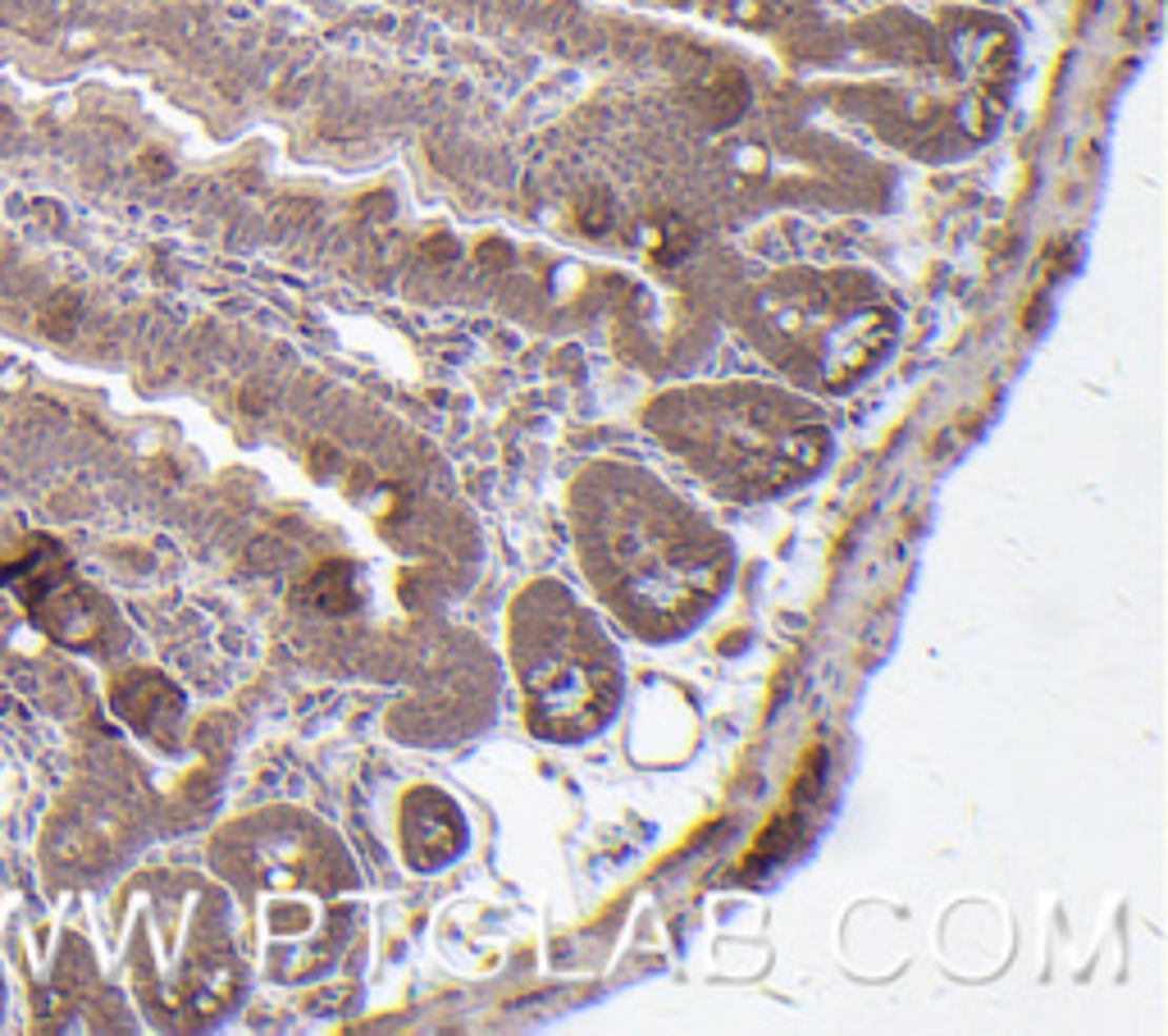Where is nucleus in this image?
I'll use <instances>...</instances> for the list:
<instances>
[{
    "label": "nucleus",
    "instance_id": "20e7f679",
    "mask_svg": "<svg viewBox=\"0 0 1168 1036\" xmlns=\"http://www.w3.org/2000/svg\"><path fill=\"white\" fill-rule=\"evenodd\" d=\"M74 325H78V297H68V293H60L46 311H41V329H46L51 338H68Z\"/></svg>",
    "mask_w": 1168,
    "mask_h": 1036
},
{
    "label": "nucleus",
    "instance_id": "f257e3e1",
    "mask_svg": "<svg viewBox=\"0 0 1168 1036\" xmlns=\"http://www.w3.org/2000/svg\"><path fill=\"white\" fill-rule=\"evenodd\" d=\"M608 580L612 599L635 607V617H698L721 585V562L690 525L657 503L621 499L608 507Z\"/></svg>",
    "mask_w": 1168,
    "mask_h": 1036
},
{
    "label": "nucleus",
    "instance_id": "f03ea898",
    "mask_svg": "<svg viewBox=\"0 0 1168 1036\" xmlns=\"http://www.w3.org/2000/svg\"><path fill=\"white\" fill-rule=\"evenodd\" d=\"M526 695L530 717L553 736H585L602 726L616 703V676L598 644H589L575 621L548 626V648H526Z\"/></svg>",
    "mask_w": 1168,
    "mask_h": 1036
},
{
    "label": "nucleus",
    "instance_id": "7ed1b4c3",
    "mask_svg": "<svg viewBox=\"0 0 1168 1036\" xmlns=\"http://www.w3.org/2000/svg\"><path fill=\"white\" fill-rule=\"evenodd\" d=\"M115 708L128 717L133 726H156L164 712H178V695L170 689V681H160V676H133V681H119V689H115Z\"/></svg>",
    "mask_w": 1168,
    "mask_h": 1036
}]
</instances>
